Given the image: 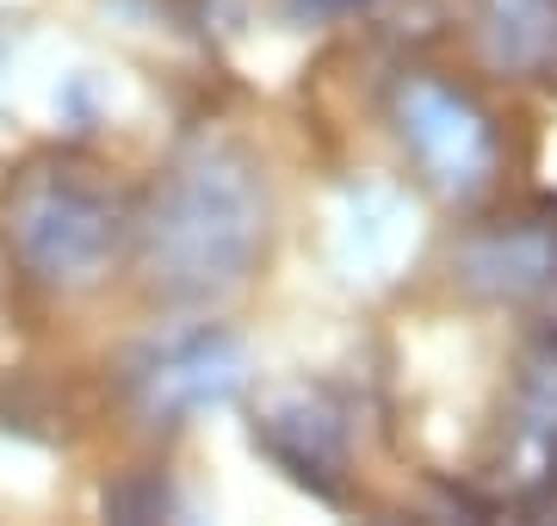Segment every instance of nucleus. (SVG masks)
<instances>
[{
  "label": "nucleus",
  "instance_id": "8",
  "mask_svg": "<svg viewBox=\"0 0 557 526\" xmlns=\"http://www.w3.org/2000/svg\"><path fill=\"white\" fill-rule=\"evenodd\" d=\"M0 57H7V43H0Z\"/></svg>",
  "mask_w": 557,
  "mask_h": 526
},
{
  "label": "nucleus",
  "instance_id": "1",
  "mask_svg": "<svg viewBox=\"0 0 557 526\" xmlns=\"http://www.w3.org/2000/svg\"><path fill=\"white\" fill-rule=\"evenodd\" d=\"M273 174L255 142L199 130L161 162L131 211V254L143 285L174 310L223 304L273 254Z\"/></svg>",
  "mask_w": 557,
  "mask_h": 526
},
{
  "label": "nucleus",
  "instance_id": "7",
  "mask_svg": "<svg viewBox=\"0 0 557 526\" xmlns=\"http://www.w3.org/2000/svg\"><path fill=\"white\" fill-rule=\"evenodd\" d=\"M478 43L508 75H545L557 62V0H478Z\"/></svg>",
  "mask_w": 557,
  "mask_h": 526
},
{
  "label": "nucleus",
  "instance_id": "2",
  "mask_svg": "<svg viewBox=\"0 0 557 526\" xmlns=\"http://www.w3.org/2000/svg\"><path fill=\"white\" fill-rule=\"evenodd\" d=\"M137 199L81 149H44L0 192V229L32 285L44 291H94L131 254Z\"/></svg>",
  "mask_w": 557,
  "mask_h": 526
},
{
  "label": "nucleus",
  "instance_id": "5",
  "mask_svg": "<svg viewBox=\"0 0 557 526\" xmlns=\"http://www.w3.org/2000/svg\"><path fill=\"white\" fill-rule=\"evenodd\" d=\"M496 477L515 489L557 477V335L533 341L515 365L508 409H502V440H496Z\"/></svg>",
  "mask_w": 557,
  "mask_h": 526
},
{
  "label": "nucleus",
  "instance_id": "4",
  "mask_svg": "<svg viewBox=\"0 0 557 526\" xmlns=\"http://www.w3.org/2000/svg\"><path fill=\"white\" fill-rule=\"evenodd\" d=\"M248 378V347L223 323H186L143 341L124 360V403L137 422H199L205 409H223Z\"/></svg>",
  "mask_w": 557,
  "mask_h": 526
},
{
  "label": "nucleus",
  "instance_id": "6",
  "mask_svg": "<svg viewBox=\"0 0 557 526\" xmlns=\"http://www.w3.org/2000/svg\"><path fill=\"white\" fill-rule=\"evenodd\" d=\"M458 279L490 298H527L557 279V211L502 217L458 248Z\"/></svg>",
  "mask_w": 557,
  "mask_h": 526
},
{
  "label": "nucleus",
  "instance_id": "3",
  "mask_svg": "<svg viewBox=\"0 0 557 526\" xmlns=\"http://www.w3.org/2000/svg\"><path fill=\"white\" fill-rule=\"evenodd\" d=\"M391 124H397L403 155L440 199L471 204L502 174V130L496 112L471 87L446 82L434 68H409L391 87Z\"/></svg>",
  "mask_w": 557,
  "mask_h": 526
}]
</instances>
